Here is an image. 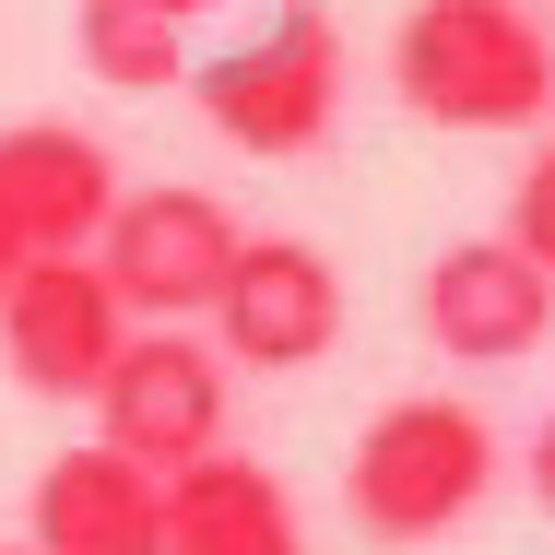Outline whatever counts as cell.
Returning <instances> with one entry per match:
<instances>
[{
    "instance_id": "cell-1",
    "label": "cell",
    "mask_w": 555,
    "mask_h": 555,
    "mask_svg": "<svg viewBox=\"0 0 555 555\" xmlns=\"http://www.w3.org/2000/svg\"><path fill=\"white\" fill-rule=\"evenodd\" d=\"M390 83L438 130H532L555 107V48L520 0H414L390 36Z\"/></svg>"
},
{
    "instance_id": "cell-2",
    "label": "cell",
    "mask_w": 555,
    "mask_h": 555,
    "mask_svg": "<svg viewBox=\"0 0 555 555\" xmlns=\"http://www.w3.org/2000/svg\"><path fill=\"white\" fill-rule=\"evenodd\" d=\"M485 485H496V426H485L473 402H449V390L390 402V414L354 438V461H343V508H354V532H378V544H438L449 520L485 508Z\"/></svg>"
},
{
    "instance_id": "cell-3",
    "label": "cell",
    "mask_w": 555,
    "mask_h": 555,
    "mask_svg": "<svg viewBox=\"0 0 555 555\" xmlns=\"http://www.w3.org/2000/svg\"><path fill=\"white\" fill-rule=\"evenodd\" d=\"M95 438L142 473H190L202 449H224V354L190 343V320H130V343L107 354V378L83 390Z\"/></svg>"
},
{
    "instance_id": "cell-4",
    "label": "cell",
    "mask_w": 555,
    "mask_h": 555,
    "mask_svg": "<svg viewBox=\"0 0 555 555\" xmlns=\"http://www.w3.org/2000/svg\"><path fill=\"white\" fill-rule=\"evenodd\" d=\"M343 107V36L296 0L272 36L202 60V118H214L236 154H320V130Z\"/></svg>"
},
{
    "instance_id": "cell-5",
    "label": "cell",
    "mask_w": 555,
    "mask_h": 555,
    "mask_svg": "<svg viewBox=\"0 0 555 555\" xmlns=\"http://www.w3.org/2000/svg\"><path fill=\"white\" fill-rule=\"evenodd\" d=\"M236 236L248 224L224 214L214 190H118L107 224H95V272H107V296L130 320H202L224 284V260H236Z\"/></svg>"
},
{
    "instance_id": "cell-6",
    "label": "cell",
    "mask_w": 555,
    "mask_h": 555,
    "mask_svg": "<svg viewBox=\"0 0 555 555\" xmlns=\"http://www.w3.org/2000/svg\"><path fill=\"white\" fill-rule=\"evenodd\" d=\"M202 320H214L224 366L296 378V366H320L343 343V272H332V248H308V236H236V260H224Z\"/></svg>"
},
{
    "instance_id": "cell-7",
    "label": "cell",
    "mask_w": 555,
    "mask_h": 555,
    "mask_svg": "<svg viewBox=\"0 0 555 555\" xmlns=\"http://www.w3.org/2000/svg\"><path fill=\"white\" fill-rule=\"evenodd\" d=\"M118 343H130V308L107 296L95 248L12 260V284H0V366H12L36 402H83V390L107 378Z\"/></svg>"
},
{
    "instance_id": "cell-8",
    "label": "cell",
    "mask_w": 555,
    "mask_h": 555,
    "mask_svg": "<svg viewBox=\"0 0 555 555\" xmlns=\"http://www.w3.org/2000/svg\"><path fill=\"white\" fill-rule=\"evenodd\" d=\"M118 202V154L72 118H12L0 130V248L48 260V248H95Z\"/></svg>"
},
{
    "instance_id": "cell-9",
    "label": "cell",
    "mask_w": 555,
    "mask_h": 555,
    "mask_svg": "<svg viewBox=\"0 0 555 555\" xmlns=\"http://www.w3.org/2000/svg\"><path fill=\"white\" fill-rule=\"evenodd\" d=\"M555 332V272L508 236H461L426 260V343L473 354V366H508Z\"/></svg>"
},
{
    "instance_id": "cell-10",
    "label": "cell",
    "mask_w": 555,
    "mask_h": 555,
    "mask_svg": "<svg viewBox=\"0 0 555 555\" xmlns=\"http://www.w3.org/2000/svg\"><path fill=\"white\" fill-rule=\"evenodd\" d=\"M24 532H36V555H154L166 544V473L83 438L36 473V520Z\"/></svg>"
},
{
    "instance_id": "cell-11",
    "label": "cell",
    "mask_w": 555,
    "mask_h": 555,
    "mask_svg": "<svg viewBox=\"0 0 555 555\" xmlns=\"http://www.w3.org/2000/svg\"><path fill=\"white\" fill-rule=\"evenodd\" d=\"M154 555H308V532H296L284 473H260L236 449H202L190 473H166V544Z\"/></svg>"
},
{
    "instance_id": "cell-12",
    "label": "cell",
    "mask_w": 555,
    "mask_h": 555,
    "mask_svg": "<svg viewBox=\"0 0 555 555\" xmlns=\"http://www.w3.org/2000/svg\"><path fill=\"white\" fill-rule=\"evenodd\" d=\"M190 12L202 0H83L72 36H83V72L118 83V95H154L190 72Z\"/></svg>"
},
{
    "instance_id": "cell-13",
    "label": "cell",
    "mask_w": 555,
    "mask_h": 555,
    "mask_svg": "<svg viewBox=\"0 0 555 555\" xmlns=\"http://www.w3.org/2000/svg\"><path fill=\"white\" fill-rule=\"evenodd\" d=\"M508 248H532V260L555 272V142L520 166V190H508Z\"/></svg>"
},
{
    "instance_id": "cell-14",
    "label": "cell",
    "mask_w": 555,
    "mask_h": 555,
    "mask_svg": "<svg viewBox=\"0 0 555 555\" xmlns=\"http://www.w3.org/2000/svg\"><path fill=\"white\" fill-rule=\"evenodd\" d=\"M532 508H544V520H555V414H544V426H532Z\"/></svg>"
},
{
    "instance_id": "cell-15",
    "label": "cell",
    "mask_w": 555,
    "mask_h": 555,
    "mask_svg": "<svg viewBox=\"0 0 555 555\" xmlns=\"http://www.w3.org/2000/svg\"><path fill=\"white\" fill-rule=\"evenodd\" d=\"M0 284H12V248H0Z\"/></svg>"
},
{
    "instance_id": "cell-16",
    "label": "cell",
    "mask_w": 555,
    "mask_h": 555,
    "mask_svg": "<svg viewBox=\"0 0 555 555\" xmlns=\"http://www.w3.org/2000/svg\"><path fill=\"white\" fill-rule=\"evenodd\" d=\"M0 555H36V544H0Z\"/></svg>"
}]
</instances>
